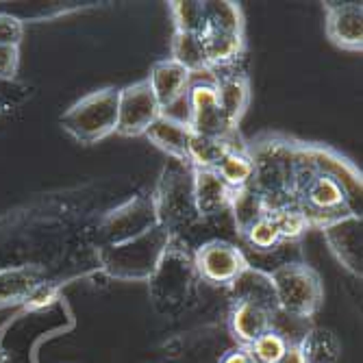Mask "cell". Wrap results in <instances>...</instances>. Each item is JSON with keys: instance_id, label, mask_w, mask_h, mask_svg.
Here are the masks:
<instances>
[{"instance_id": "33", "label": "cell", "mask_w": 363, "mask_h": 363, "mask_svg": "<svg viewBox=\"0 0 363 363\" xmlns=\"http://www.w3.org/2000/svg\"><path fill=\"white\" fill-rule=\"evenodd\" d=\"M57 301H59V289L55 285L38 283L26 294V298L22 301V305H24L26 311H44V309L52 307Z\"/></svg>"}, {"instance_id": "27", "label": "cell", "mask_w": 363, "mask_h": 363, "mask_svg": "<svg viewBox=\"0 0 363 363\" xmlns=\"http://www.w3.org/2000/svg\"><path fill=\"white\" fill-rule=\"evenodd\" d=\"M40 283V270L18 268L0 272V307L22 303L26 294Z\"/></svg>"}, {"instance_id": "31", "label": "cell", "mask_w": 363, "mask_h": 363, "mask_svg": "<svg viewBox=\"0 0 363 363\" xmlns=\"http://www.w3.org/2000/svg\"><path fill=\"white\" fill-rule=\"evenodd\" d=\"M291 346L294 344H289L279 331L270 328V331L263 333L255 344H250L248 350L257 363H279L289 352Z\"/></svg>"}, {"instance_id": "1", "label": "cell", "mask_w": 363, "mask_h": 363, "mask_svg": "<svg viewBox=\"0 0 363 363\" xmlns=\"http://www.w3.org/2000/svg\"><path fill=\"white\" fill-rule=\"evenodd\" d=\"M252 159V187L261 194L266 211L298 205L296 198V163L298 144L285 138H263L246 146Z\"/></svg>"}, {"instance_id": "38", "label": "cell", "mask_w": 363, "mask_h": 363, "mask_svg": "<svg viewBox=\"0 0 363 363\" xmlns=\"http://www.w3.org/2000/svg\"><path fill=\"white\" fill-rule=\"evenodd\" d=\"M0 363H3V352H0Z\"/></svg>"}, {"instance_id": "17", "label": "cell", "mask_w": 363, "mask_h": 363, "mask_svg": "<svg viewBox=\"0 0 363 363\" xmlns=\"http://www.w3.org/2000/svg\"><path fill=\"white\" fill-rule=\"evenodd\" d=\"M272 311L250 303H233L228 311V328L233 340L248 348L272 328Z\"/></svg>"}, {"instance_id": "30", "label": "cell", "mask_w": 363, "mask_h": 363, "mask_svg": "<svg viewBox=\"0 0 363 363\" xmlns=\"http://www.w3.org/2000/svg\"><path fill=\"white\" fill-rule=\"evenodd\" d=\"M170 13L174 20V30L203 35L207 30L205 3H170Z\"/></svg>"}, {"instance_id": "16", "label": "cell", "mask_w": 363, "mask_h": 363, "mask_svg": "<svg viewBox=\"0 0 363 363\" xmlns=\"http://www.w3.org/2000/svg\"><path fill=\"white\" fill-rule=\"evenodd\" d=\"M233 187H228L216 170H194V203L198 218H213L228 211Z\"/></svg>"}, {"instance_id": "12", "label": "cell", "mask_w": 363, "mask_h": 363, "mask_svg": "<svg viewBox=\"0 0 363 363\" xmlns=\"http://www.w3.org/2000/svg\"><path fill=\"white\" fill-rule=\"evenodd\" d=\"M320 228L337 261L348 272L361 277V216L346 213Z\"/></svg>"}, {"instance_id": "32", "label": "cell", "mask_w": 363, "mask_h": 363, "mask_svg": "<svg viewBox=\"0 0 363 363\" xmlns=\"http://www.w3.org/2000/svg\"><path fill=\"white\" fill-rule=\"evenodd\" d=\"M244 240L252 246V250H259V252H272L283 244L279 230H277V224L272 222V218L268 213L248 228Z\"/></svg>"}, {"instance_id": "3", "label": "cell", "mask_w": 363, "mask_h": 363, "mask_svg": "<svg viewBox=\"0 0 363 363\" xmlns=\"http://www.w3.org/2000/svg\"><path fill=\"white\" fill-rule=\"evenodd\" d=\"M59 122L70 138L87 146L109 138L118 126V89L105 87L83 96Z\"/></svg>"}, {"instance_id": "14", "label": "cell", "mask_w": 363, "mask_h": 363, "mask_svg": "<svg viewBox=\"0 0 363 363\" xmlns=\"http://www.w3.org/2000/svg\"><path fill=\"white\" fill-rule=\"evenodd\" d=\"M146 81L157 98L159 109L163 113H168L170 109H174L181 101L187 98V89L191 85V74L168 57V59H161L152 65V70Z\"/></svg>"}, {"instance_id": "24", "label": "cell", "mask_w": 363, "mask_h": 363, "mask_svg": "<svg viewBox=\"0 0 363 363\" xmlns=\"http://www.w3.org/2000/svg\"><path fill=\"white\" fill-rule=\"evenodd\" d=\"M228 211H230V216H233L235 228H238V233L242 238L248 233V228L252 224H257L263 216L268 213L261 194L252 185H246V187H240V189L233 191Z\"/></svg>"}, {"instance_id": "35", "label": "cell", "mask_w": 363, "mask_h": 363, "mask_svg": "<svg viewBox=\"0 0 363 363\" xmlns=\"http://www.w3.org/2000/svg\"><path fill=\"white\" fill-rule=\"evenodd\" d=\"M20 68V46H0V79H13Z\"/></svg>"}, {"instance_id": "21", "label": "cell", "mask_w": 363, "mask_h": 363, "mask_svg": "<svg viewBox=\"0 0 363 363\" xmlns=\"http://www.w3.org/2000/svg\"><path fill=\"white\" fill-rule=\"evenodd\" d=\"M303 363H337L342 357V344L333 331L322 326H311L296 344Z\"/></svg>"}, {"instance_id": "29", "label": "cell", "mask_w": 363, "mask_h": 363, "mask_svg": "<svg viewBox=\"0 0 363 363\" xmlns=\"http://www.w3.org/2000/svg\"><path fill=\"white\" fill-rule=\"evenodd\" d=\"M207 13V30H228V33H244V16L240 5L228 3H205Z\"/></svg>"}, {"instance_id": "34", "label": "cell", "mask_w": 363, "mask_h": 363, "mask_svg": "<svg viewBox=\"0 0 363 363\" xmlns=\"http://www.w3.org/2000/svg\"><path fill=\"white\" fill-rule=\"evenodd\" d=\"M24 24L11 13H0V46H20Z\"/></svg>"}, {"instance_id": "19", "label": "cell", "mask_w": 363, "mask_h": 363, "mask_svg": "<svg viewBox=\"0 0 363 363\" xmlns=\"http://www.w3.org/2000/svg\"><path fill=\"white\" fill-rule=\"evenodd\" d=\"M228 291L233 296V303H250L259 305L268 311H277V294L272 285V277L257 268H246L233 283L228 285Z\"/></svg>"}, {"instance_id": "9", "label": "cell", "mask_w": 363, "mask_h": 363, "mask_svg": "<svg viewBox=\"0 0 363 363\" xmlns=\"http://www.w3.org/2000/svg\"><path fill=\"white\" fill-rule=\"evenodd\" d=\"M296 198H298V207L303 209L311 226H324L326 222L352 213L342 185L320 172L296 194Z\"/></svg>"}, {"instance_id": "7", "label": "cell", "mask_w": 363, "mask_h": 363, "mask_svg": "<svg viewBox=\"0 0 363 363\" xmlns=\"http://www.w3.org/2000/svg\"><path fill=\"white\" fill-rule=\"evenodd\" d=\"M155 226H159V220L152 196H135L105 216V220L98 226V238H101L103 246H113L144 235Z\"/></svg>"}, {"instance_id": "20", "label": "cell", "mask_w": 363, "mask_h": 363, "mask_svg": "<svg viewBox=\"0 0 363 363\" xmlns=\"http://www.w3.org/2000/svg\"><path fill=\"white\" fill-rule=\"evenodd\" d=\"M213 87H216L218 103H220L226 120L238 128V124L242 122V118L250 105V81H248V77L238 74V72H228V74L216 77Z\"/></svg>"}, {"instance_id": "28", "label": "cell", "mask_w": 363, "mask_h": 363, "mask_svg": "<svg viewBox=\"0 0 363 363\" xmlns=\"http://www.w3.org/2000/svg\"><path fill=\"white\" fill-rule=\"evenodd\" d=\"M268 216L277 224V230H279V235H281L283 242L301 240L307 233V230L311 228L307 216L303 213V209L298 205H289V207H281V209L268 211Z\"/></svg>"}, {"instance_id": "4", "label": "cell", "mask_w": 363, "mask_h": 363, "mask_svg": "<svg viewBox=\"0 0 363 363\" xmlns=\"http://www.w3.org/2000/svg\"><path fill=\"white\" fill-rule=\"evenodd\" d=\"M270 277L277 294V311L301 320H309L320 311L324 285L313 268L305 263H287L277 268Z\"/></svg>"}, {"instance_id": "37", "label": "cell", "mask_w": 363, "mask_h": 363, "mask_svg": "<svg viewBox=\"0 0 363 363\" xmlns=\"http://www.w3.org/2000/svg\"><path fill=\"white\" fill-rule=\"evenodd\" d=\"M279 363H303V359H301V354H298V348L291 346V348H289V352H287Z\"/></svg>"}, {"instance_id": "2", "label": "cell", "mask_w": 363, "mask_h": 363, "mask_svg": "<svg viewBox=\"0 0 363 363\" xmlns=\"http://www.w3.org/2000/svg\"><path fill=\"white\" fill-rule=\"evenodd\" d=\"M170 244L172 230L159 224L128 242L103 246L101 263L107 274L118 281H148Z\"/></svg>"}, {"instance_id": "26", "label": "cell", "mask_w": 363, "mask_h": 363, "mask_svg": "<svg viewBox=\"0 0 363 363\" xmlns=\"http://www.w3.org/2000/svg\"><path fill=\"white\" fill-rule=\"evenodd\" d=\"M216 172L222 177V181L233 187V189H240V187H246L252 183V174H255V168H252V159H250V152L246 146H240V148H230L222 161L218 163Z\"/></svg>"}, {"instance_id": "36", "label": "cell", "mask_w": 363, "mask_h": 363, "mask_svg": "<svg viewBox=\"0 0 363 363\" xmlns=\"http://www.w3.org/2000/svg\"><path fill=\"white\" fill-rule=\"evenodd\" d=\"M220 363H257L250 354L248 348L244 346H238V348H230L228 352H224L220 357Z\"/></svg>"}, {"instance_id": "18", "label": "cell", "mask_w": 363, "mask_h": 363, "mask_svg": "<svg viewBox=\"0 0 363 363\" xmlns=\"http://www.w3.org/2000/svg\"><path fill=\"white\" fill-rule=\"evenodd\" d=\"M150 144L163 150L174 161L187 163V144L191 138V128L185 120H179L170 113H161L144 133Z\"/></svg>"}, {"instance_id": "13", "label": "cell", "mask_w": 363, "mask_h": 363, "mask_svg": "<svg viewBox=\"0 0 363 363\" xmlns=\"http://www.w3.org/2000/svg\"><path fill=\"white\" fill-rule=\"evenodd\" d=\"M326 38L337 48L363 50V5L361 3H328L326 5Z\"/></svg>"}, {"instance_id": "8", "label": "cell", "mask_w": 363, "mask_h": 363, "mask_svg": "<svg viewBox=\"0 0 363 363\" xmlns=\"http://www.w3.org/2000/svg\"><path fill=\"white\" fill-rule=\"evenodd\" d=\"M185 103L189 107V128L191 133L205 135V138H216V140H228V142H238V128L230 124L218 103L216 87L213 83L207 81H198L191 83L187 89Z\"/></svg>"}, {"instance_id": "15", "label": "cell", "mask_w": 363, "mask_h": 363, "mask_svg": "<svg viewBox=\"0 0 363 363\" xmlns=\"http://www.w3.org/2000/svg\"><path fill=\"white\" fill-rule=\"evenodd\" d=\"M307 155L313 163L315 172L331 177L333 181H337L342 185V189L348 196V203L352 213L361 216L357 211V203H361V177L359 172L350 166L346 159H342L337 152L322 148V146H307Z\"/></svg>"}, {"instance_id": "11", "label": "cell", "mask_w": 363, "mask_h": 363, "mask_svg": "<svg viewBox=\"0 0 363 363\" xmlns=\"http://www.w3.org/2000/svg\"><path fill=\"white\" fill-rule=\"evenodd\" d=\"M194 268L201 281L228 287L248 268V261L235 244L211 240L194 252Z\"/></svg>"}, {"instance_id": "23", "label": "cell", "mask_w": 363, "mask_h": 363, "mask_svg": "<svg viewBox=\"0 0 363 363\" xmlns=\"http://www.w3.org/2000/svg\"><path fill=\"white\" fill-rule=\"evenodd\" d=\"M170 59L177 61L191 77L213 72L207 61V55H205L203 35H191V33L174 30L172 42H170Z\"/></svg>"}, {"instance_id": "22", "label": "cell", "mask_w": 363, "mask_h": 363, "mask_svg": "<svg viewBox=\"0 0 363 363\" xmlns=\"http://www.w3.org/2000/svg\"><path fill=\"white\" fill-rule=\"evenodd\" d=\"M205 55L211 70H222L233 65L244 52V33L228 30H205L203 33Z\"/></svg>"}, {"instance_id": "25", "label": "cell", "mask_w": 363, "mask_h": 363, "mask_svg": "<svg viewBox=\"0 0 363 363\" xmlns=\"http://www.w3.org/2000/svg\"><path fill=\"white\" fill-rule=\"evenodd\" d=\"M230 148H240V144L191 133L189 144H187V163L194 170H216L222 157Z\"/></svg>"}, {"instance_id": "5", "label": "cell", "mask_w": 363, "mask_h": 363, "mask_svg": "<svg viewBox=\"0 0 363 363\" xmlns=\"http://www.w3.org/2000/svg\"><path fill=\"white\" fill-rule=\"evenodd\" d=\"M157 220L168 230H177L198 220L194 203V168L185 161H174L166 166L152 196Z\"/></svg>"}, {"instance_id": "10", "label": "cell", "mask_w": 363, "mask_h": 363, "mask_svg": "<svg viewBox=\"0 0 363 363\" xmlns=\"http://www.w3.org/2000/svg\"><path fill=\"white\" fill-rule=\"evenodd\" d=\"M163 111L157 105V98L148 85V81H138L118 89V126L116 133L122 138H140L148 126Z\"/></svg>"}, {"instance_id": "6", "label": "cell", "mask_w": 363, "mask_h": 363, "mask_svg": "<svg viewBox=\"0 0 363 363\" xmlns=\"http://www.w3.org/2000/svg\"><path fill=\"white\" fill-rule=\"evenodd\" d=\"M150 281V296L157 309H174L183 307L196 296L198 272L194 268V255L183 250L181 246L170 244L161 263L157 266Z\"/></svg>"}]
</instances>
